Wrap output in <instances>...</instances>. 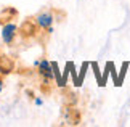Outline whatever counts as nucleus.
<instances>
[{
  "label": "nucleus",
  "instance_id": "5",
  "mask_svg": "<svg viewBox=\"0 0 130 127\" xmlns=\"http://www.w3.org/2000/svg\"><path fill=\"white\" fill-rule=\"evenodd\" d=\"M2 89H3V85H0V92H2Z\"/></svg>",
  "mask_w": 130,
  "mask_h": 127
},
{
  "label": "nucleus",
  "instance_id": "4",
  "mask_svg": "<svg viewBox=\"0 0 130 127\" xmlns=\"http://www.w3.org/2000/svg\"><path fill=\"white\" fill-rule=\"evenodd\" d=\"M34 103H36L37 106H42V105H43V100H42V98H39V96H37V98L34 100Z\"/></svg>",
  "mask_w": 130,
  "mask_h": 127
},
{
  "label": "nucleus",
  "instance_id": "2",
  "mask_svg": "<svg viewBox=\"0 0 130 127\" xmlns=\"http://www.w3.org/2000/svg\"><path fill=\"white\" fill-rule=\"evenodd\" d=\"M18 35V26L14 23H5L2 26V40L5 45H11Z\"/></svg>",
  "mask_w": 130,
  "mask_h": 127
},
{
  "label": "nucleus",
  "instance_id": "3",
  "mask_svg": "<svg viewBox=\"0 0 130 127\" xmlns=\"http://www.w3.org/2000/svg\"><path fill=\"white\" fill-rule=\"evenodd\" d=\"M53 21H55V18H53L52 11H42L34 18V24H36L39 29H43V31H47L48 27H52Z\"/></svg>",
  "mask_w": 130,
  "mask_h": 127
},
{
  "label": "nucleus",
  "instance_id": "1",
  "mask_svg": "<svg viewBox=\"0 0 130 127\" xmlns=\"http://www.w3.org/2000/svg\"><path fill=\"white\" fill-rule=\"evenodd\" d=\"M37 73H39V76L42 77V80L45 84H50L55 79V64L50 63L48 60L42 58L40 61H39V66H37Z\"/></svg>",
  "mask_w": 130,
  "mask_h": 127
}]
</instances>
